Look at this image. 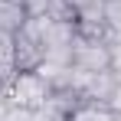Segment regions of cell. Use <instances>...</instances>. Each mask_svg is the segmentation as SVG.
Instances as JSON below:
<instances>
[{"label":"cell","mask_w":121,"mask_h":121,"mask_svg":"<svg viewBox=\"0 0 121 121\" xmlns=\"http://www.w3.org/2000/svg\"><path fill=\"white\" fill-rule=\"evenodd\" d=\"M49 92H52V85L43 79L36 69H23V72H13L10 79L3 82V95L10 105H23V108H39L46 105L49 98Z\"/></svg>","instance_id":"obj_1"},{"label":"cell","mask_w":121,"mask_h":121,"mask_svg":"<svg viewBox=\"0 0 121 121\" xmlns=\"http://www.w3.org/2000/svg\"><path fill=\"white\" fill-rule=\"evenodd\" d=\"M69 65L82 69V72H105V69H111V43L75 33L72 49H69Z\"/></svg>","instance_id":"obj_2"},{"label":"cell","mask_w":121,"mask_h":121,"mask_svg":"<svg viewBox=\"0 0 121 121\" xmlns=\"http://www.w3.org/2000/svg\"><path fill=\"white\" fill-rule=\"evenodd\" d=\"M39 62H43L39 30H36V20H33V17H26V23L13 33V69H17V72L36 69Z\"/></svg>","instance_id":"obj_3"},{"label":"cell","mask_w":121,"mask_h":121,"mask_svg":"<svg viewBox=\"0 0 121 121\" xmlns=\"http://www.w3.org/2000/svg\"><path fill=\"white\" fill-rule=\"evenodd\" d=\"M115 85H118V75H115L111 69H105V72H92L88 82L82 85L79 98L88 101V105H108L111 92H115Z\"/></svg>","instance_id":"obj_4"},{"label":"cell","mask_w":121,"mask_h":121,"mask_svg":"<svg viewBox=\"0 0 121 121\" xmlns=\"http://www.w3.org/2000/svg\"><path fill=\"white\" fill-rule=\"evenodd\" d=\"M23 23H26V10H23V3L0 0V33H3V36H13Z\"/></svg>","instance_id":"obj_5"},{"label":"cell","mask_w":121,"mask_h":121,"mask_svg":"<svg viewBox=\"0 0 121 121\" xmlns=\"http://www.w3.org/2000/svg\"><path fill=\"white\" fill-rule=\"evenodd\" d=\"M69 121H111V111L105 105H88V101H79V108L69 115Z\"/></svg>","instance_id":"obj_6"},{"label":"cell","mask_w":121,"mask_h":121,"mask_svg":"<svg viewBox=\"0 0 121 121\" xmlns=\"http://www.w3.org/2000/svg\"><path fill=\"white\" fill-rule=\"evenodd\" d=\"M75 13H79L75 0H49V3H46V17H49V20H69V23H75Z\"/></svg>","instance_id":"obj_7"},{"label":"cell","mask_w":121,"mask_h":121,"mask_svg":"<svg viewBox=\"0 0 121 121\" xmlns=\"http://www.w3.org/2000/svg\"><path fill=\"white\" fill-rule=\"evenodd\" d=\"M0 121H33V108H23V105H10L3 111Z\"/></svg>","instance_id":"obj_8"},{"label":"cell","mask_w":121,"mask_h":121,"mask_svg":"<svg viewBox=\"0 0 121 121\" xmlns=\"http://www.w3.org/2000/svg\"><path fill=\"white\" fill-rule=\"evenodd\" d=\"M111 115H121V79H118V85H115V92H111V98H108V105H105Z\"/></svg>","instance_id":"obj_9"},{"label":"cell","mask_w":121,"mask_h":121,"mask_svg":"<svg viewBox=\"0 0 121 121\" xmlns=\"http://www.w3.org/2000/svg\"><path fill=\"white\" fill-rule=\"evenodd\" d=\"M111 121H121V115H111Z\"/></svg>","instance_id":"obj_10"},{"label":"cell","mask_w":121,"mask_h":121,"mask_svg":"<svg viewBox=\"0 0 121 121\" xmlns=\"http://www.w3.org/2000/svg\"><path fill=\"white\" fill-rule=\"evenodd\" d=\"M13 3H23V0H13Z\"/></svg>","instance_id":"obj_11"}]
</instances>
